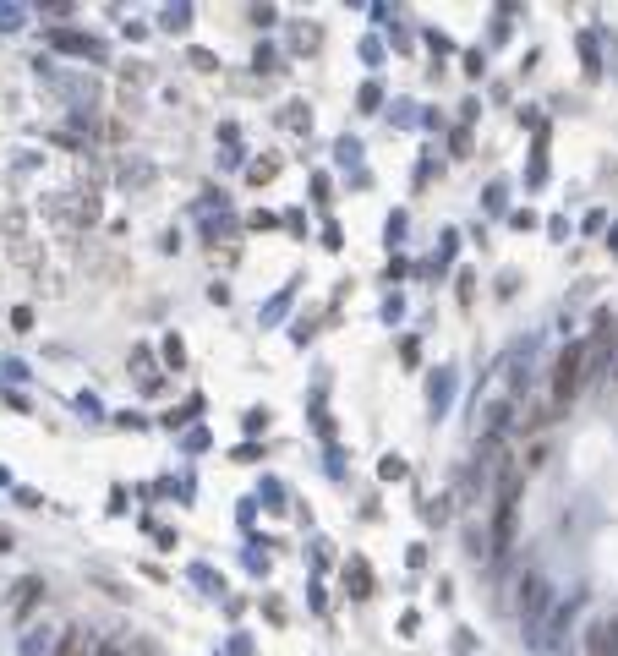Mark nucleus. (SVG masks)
I'll use <instances>...</instances> for the list:
<instances>
[{"label":"nucleus","instance_id":"nucleus-2","mask_svg":"<svg viewBox=\"0 0 618 656\" xmlns=\"http://www.w3.org/2000/svg\"><path fill=\"white\" fill-rule=\"evenodd\" d=\"M515 492H520V482L509 476V482H504V492H498V531H493L498 553H504V547L515 542Z\"/></svg>","mask_w":618,"mask_h":656},{"label":"nucleus","instance_id":"nucleus-7","mask_svg":"<svg viewBox=\"0 0 618 656\" xmlns=\"http://www.w3.org/2000/svg\"><path fill=\"white\" fill-rule=\"evenodd\" d=\"M0 28H6V33L17 28V11H11V6H0Z\"/></svg>","mask_w":618,"mask_h":656},{"label":"nucleus","instance_id":"nucleus-5","mask_svg":"<svg viewBox=\"0 0 618 656\" xmlns=\"http://www.w3.org/2000/svg\"><path fill=\"white\" fill-rule=\"evenodd\" d=\"M608 646H618V629H613V624H602L597 635H591V656H608Z\"/></svg>","mask_w":618,"mask_h":656},{"label":"nucleus","instance_id":"nucleus-6","mask_svg":"<svg viewBox=\"0 0 618 656\" xmlns=\"http://www.w3.org/2000/svg\"><path fill=\"white\" fill-rule=\"evenodd\" d=\"M39 591H44L39 580H22V585H17V613H28V607L39 602Z\"/></svg>","mask_w":618,"mask_h":656},{"label":"nucleus","instance_id":"nucleus-3","mask_svg":"<svg viewBox=\"0 0 618 656\" xmlns=\"http://www.w3.org/2000/svg\"><path fill=\"white\" fill-rule=\"evenodd\" d=\"M520 591H526V596H520V613H526V618H536V613L547 607V585H542V580H526Z\"/></svg>","mask_w":618,"mask_h":656},{"label":"nucleus","instance_id":"nucleus-1","mask_svg":"<svg viewBox=\"0 0 618 656\" xmlns=\"http://www.w3.org/2000/svg\"><path fill=\"white\" fill-rule=\"evenodd\" d=\"M580 383H586V345H569L564 356H558V367H553V400L558 405L575 400Z\"/></svg>","mask_w":618,"mask_h":656},{"label":"nucleus","instance_id":"nucleus-4","mask_svg":"<svg viewBox=\"0 0 618 656\" xmlns=\"http://www.w3.org/2000/svg\"><path fill=\"white\" fill-rule=\"evenodd\" d=\"M55 656H93V635L88 629H66V640H61V651Z\"/></svg>","mask_w":618,"mask_h":656},{"label":"nucleus","instance_id":"nucleus-8","mask_svg":"<svg viewBox=\"0 0 618 656\" xmlns=\"http://www.w3.org/2000/svg\"><path fill=\"white\" fill-rule=\"evenodd\" d=\"M93 656H132V651H121V646H93Z\"/></svg>","mask_w":618,"mask_h":656}]
</instances>
